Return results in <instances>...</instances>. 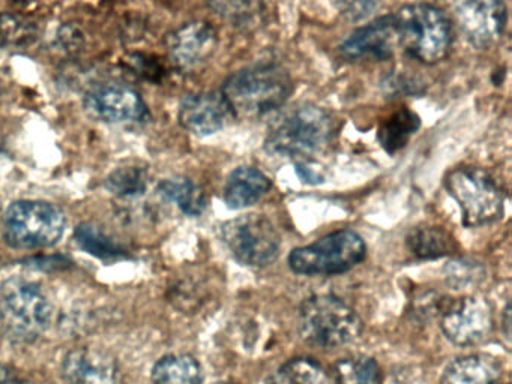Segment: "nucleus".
<instances>
[{
  "instance_id": "1",
  "label": "nucleus",
  "mask_w": 512,
  "mask_h": 384,
  "mask_svg": "<svg viewBox=\"0 0 512 384\" xmlns=\"http://www.w3.org/2000/svg\"><path fill=\"white\" fill-rule=\"evenodd\" d=\"M334 120L323 108L298 105L281 114L265 140L266 152L289 159L313 158L331 143Z\"/></svg>"
},
{
  "instance_id": "2",
  "label": "nucleus",
  "mask_w": 512,
  "mask_h": 384,
  "mask_svg": "<svg viewBox=\"0 0 512 384\" xmlns=\"http://www.w3.org/2000/svg\"><path fill=\"white\" fill-rule=\"evenodd\" d=\"M293 92L286 69L277 65H256L227 78L223 96L235 116L260 117L277 110Z\"/></svg>"
},
{
  "instance_id": "3",
  "label": "nucleus",
  "mask_w": 512,
  "mask_h": 384,
  "mask_svg": "<svg viewBox=\"0 0 512 384\" xmlns=\"http://www.w3.org/2000/svg\"><path fill=\"white\" fill-rule=\"evenodd\" d=\"M53 320V306L43 288L23 278H11L0 288V323L17 344L37 341Z\"/></svg>"
},
{
  "instance_id": "4",
  "label": "nucleus",
  "mask_w": 512,
  "mask_h": 384,
  "mask_svg": "<svg viewBox=\"0 0 512 384\" xmlns=\"http://www.w3.org/2000/svg\"><path fill=\"white\" fill-rule=\"evenodd\" d=\"M361 317L340 297L316 294L301 303L298 329L308 344L335 348L350 344L362 333Z\"/></svg>"
},
{
  "instance_id": "5",
  "label": "nucleus",
  "mask_w": 512,
  "mask_h": 384,
  "mask_svg": "<svg viewBox=\"0 0 512 384\" xmlns=\"http://www.w3.org/2000/svg\"><path fill=\"white\" fill-rule=\"evenodd\" d=\"M394 17L400 45L410 57L427 65L445 59L451 47V24L440 9L415 3L404 6Z\"/></svg>"
},
{
  "instance_id": "6",
  "label": "nucleus",
  "mask_w": 512,
  "mask_h": 384,
  "mask_svg": "<svg viewBox=\"0 0 512 384\" xmlns=\"http://www.w3.org/2000/svg\"><path fill=\"white\" fill-rule=\"evenodd\" d=\"M67 216L47 201L20 200L4 216V240L14 249H43L55 246L64 236Z\"/></svg>"
},
{
  "instance_id": "7",
  "label": "nucleus",
  "mask_w": 512,
  "mask_h": 384,
  "mask_svg": "<svg viewBox=\"0 0 512 384\" xmlns=\"http://www.w3.org/2000/svg\"><path fill=\"white\" fill-rule=\"evenodd\" d=\"M365 255L367 246L362 237L353 230H340L326 234L311 245L293 249L289 266L299 275H340L358 266Z\"/></svg>"
},
{
  "instance_id": "8",
  "label": "nucleus",
  "mask_w": 512,
  "mask_h": 384,
  "mask_svg": "<svg viewBox=\"0 0 512 384\" xmlns=\"http://www.w3.org/2000/svg\"><path fill=\"white\" fill-rule=\"evenodd\" d=\"M445 186L460 206L466 227H482L502 218L505 192L487 171L455 168L446 176Z\"/></svg>"
},
{
  "instance_id": "9",
  "label": "nucleus",
  "mask_w": 512,
  "mask_h": 384,
  "mask_svg": "<svg viewBox=\"0 0 512 384\" xmlns=\"http://www.w3.org/2000/svg\"><path fill=\"white\" fill-rule=\"evenodd\" d=\"M221 237L244 266L266 267L280 257V234L266 216L250 213L230 219L221 227Z\"/></svg>"
},
{
  "instance_id": "10",
  "label": "nucleus",
  "mask_w": 512,
  "mask_h": 384,
  "mask_svg": "<svg viewBox=\"0 0 512 384\" xmlns=\"http://www.w3.org/2000/svg\"><path fill=\"white\" fill-rule=\"evenodd\" d=\"M440 327L443 335L460 347H472L490 335L493 312L490 303L479 296L452 300L442 309Z\"/></svg>"
},
{
  "instance_id": "11",
  "label": "nucleus",
  "mask_w": 512,
  "mask_h": 384,
  "mask_svg": "<svg viewBox=\"0 0 512 384\" xmlns=\"http://www.w3.org/2000/svg\"><path fill=\"white\" fill-rule=\"evenodd\" d=\"M454 9L470 44L485 48L502 38L508 17L503 0H455Z\"/></svg>"
},
{
  "instance_id": "12",
  "label": "nucleus",
  "mask_w": 512,
  "mask_h": 384,
  "mask_svg": "<svg viewBox=\"0 0 512 384\" xmlns=\"http://www.w3.org/2000/svg\"><path fill=\"white\" fill-rule=\"evenodd\" d=\"M86 113L101 122H142L148 117V107L136 90L121 84H101L86 93Z\"/></svg>"
},
{
  "instance_id": "13",
  "label": "nucleus",
  "mask_w": 512,
  "mask_h": 384,
  "mask_svg": "<svg viewBox=\"0 0 512 384\" xmlns=\"http://www.w3.org/2000/svg\"><path fill=\"white\" fill-rule=\"evenodd\" d=\"M217 45V30L206 21L184 24L166 39L170 59L181 71H194L205 65L214 56Z\"/></svg>"
},
{
  "instance_id": "14",
  "label": "nucleus",
  "mask_w": 512,
  "mask_h": 384,
  "mask_svg": "<svg viewBox=\"0 0 512 384\" xmlns=\"http://www.w3.org/2000/svg\"><path fill=\"white\" fill-rule=\"evenodd\" d=\"M232 107L223 93L208 92L188 95L179 107V123L191 134L206 137L226 128L235 119Z\"/></svg>"
},
{
  "instance_id": "15",
  "label": "nucleus",
  "mask_w": 512,
  "mask_h": 384,
  "mask_svg": "<svg viewBox=\"0 0 512 384\" xmlns=\"http://www.w3.org/2000/svg\"><path fill=\"white\" fill-rule=\"evenodd\" d=\"M400 45L397 23L394 15L377 18L373 23L355 30L340 45L341 54L347 59L386 60L394 56L395 48Z\"/></svg>"
},
{
  "instance_id": "16",
  "label": "nucleus",
  "mask_w": 512,
  "mask_h": 384,
  "mask_svg": "<svg viewBox=\"0 0 512 384\" xmlns=\"http://www.w3.org/2000/svg\"><path fill=\"white\" fill-rule=\"evenodd\" d=\"M118 362L98 348H74L62 360V375L70 384H116Z\"/></svg>"
},
{
  "instance_id": "17",
  "label": "nucleus",
  "mask_w": 512,
  "mask_h": 384,
  "mask_svg": "<svg viewBox=\"0 0 512 384\" xmlns=\"http://www.w3.org/2000/svg\"><path fill=\"white\" fill-rule=\"evenodd\" d=\"M445 384H506L502 366L487 354H469L449 363L443 372Z\"/></svg>"
},
{
  "instance_id": "18",
  "label": "nucleus",
  "mask_w": 512,
  "mask_h": 384,
  "mask_svg": "<svg viewBox=\"0 0 512 384\" xmlns=\"http://www.w3.org/2000/svg\"><path fill=\"white\" fill-rule=\"evenodd\" d=\"M272 183L254 167H239L230 173L224 185V201L230 209H244L262 200Z\"/></svg>"
},
{
  "instance_id": "19",
  "label": "nucleus",
  "mask_w": 512,
  "mask_h": 384,
  "mask_svg": "<svg viewBox=\"0 0 512 384\" xmlns=\"http://www.w3.org/2000/svg\"><path fill=\"white\" fill-rule=\"evenodd\" d=\"M151 378L154 384H203L205 374L196 357L169 354L155 363Z\"/></svg>"
},
{
  "instance_id": "20",
  "label": "nucleus",
  "mask_w": 512,
  "mask_h": 384,
  "mask_svg": "<svg viewBox=\"0 0 512 384\" xmlns=\"http://www.w3.org/2000/svg\"><path fill=\"white\" fill-rule=\"evenodd\" d=\"M406 245L421 260L445 257L458 249L457 240L442 227H415L407 234Z\"/></svg>"
},
{
  "instance_id": "21",
  "label": "nucleus",
  "mask_w": 512,
  "mask_h": 384,
  "mask_svg": "<svg viewBox=\"0 0 512 384\" xmlns=\"http://www.w3.org/2000/svg\"><path fill=\"white\" fill-rule=\"evenodd\" d=\"M419 126H421V119L415 111L410 108H400L379 126L377 140L386 152L394 155L409 143L410 137L416 134Z\"/></svg>"
},
{
  "instance_id": "22",
  "label": "nucleus",
  "mask_w": 512,
  "mask_h": 384,
  "mask_svg": "<svg viewBox=\"0 0 512 384\" xmlns=\"http://www.w3.org/2000/svg\"><path fill=\"white\" fill-rule=\"evenodd\" d=\"M208 3L215 14L238 29L253 30L265 21L263 0H208Z\"/></svg>"
},
{
  "instance_id": "23",
  "label": "nucleus",
  "mask_w": 512,
  "mask_h": 384,
  "mask_svg": "<svg viewBox=\"0 0 512 384\" xmlns=\"http://www.w3.org/2000/svg\"><path fill=\"white\" fill-rule=\"evenodd\" d=\"M158 192L175 203L188 216H200L208 206L205 192L185 177L163 180L158 185Z\"/></svg>"
},
{
  "instance_id": "24",
  "label": "nucleus",
  "mask_w": 512,
  "mask_h": 384,
  "mask_svg": "<svg viewBox=\"0 0 512 384\" xmlns=\"http://www.w3.org/2000/svg\"><path fill=\"white\" fill-rule=\"evenodd\" d=\"M74 240L83 251L100 260L110 261L128 257L127 249L121 243L116 242L94 224H80L74 231Z\"/></svg>"
},
{
  "instance_id": "25",
  "label": "nucleus",
  "mask_w": 512,
  "mask_h": 384,
  "mask_svg": "<svg viewBox=\"0 0 512 384\" xmlns=\"http://www.w3.org/2000/svg\"><path fill=\"white\" fill-rule=\"evenodd\" d=\"M266 384H332V381L319 363L298 357L281 365Z\"/></svg>"
},
{
  "instance_id": "26",
  "label": "nucleus",
  "mask_w": 512,
  "mask_h": 384,
  "mask_svg": "<svg viewBox=\"0 0 512 384\" xmlns=\"http://www.w3.org/2000/svg\"><path fill=\"white\" fill-rule=\"evenodd\" d=\"M335 384H382L379 365L373 357L356 354L334 365Z\"/></svg>"
},
{
  "instance_id": "27",
  "label": "nucleus",
  "mask_w": 512,
  "mask_h": 384,
  "mask_svg": "<svg viewBox=\"0 0 512 384\" xmlns=\"http://www.w3.org/2000/svg\"><path fill=\"white\" fill-rule=\"evenodd\" d=\"M40 35V27L31 18L0 12V48L29 45Z\"/></svg>"
},
{
  "instance_id": "28",
  "label": "nucleus",
  "mask_w": 512,
  "mask_h": 384,
  "mask_svg": "<svg viewBox=\"0 0 512 384\" xmlns=\"http://www.w3.org/2000/svg\"><path fill=\"white\" fill-rule=\"evenodd\" d=\"M106 188L119 198L142 197L148 189V173L136 165L116 168L107 176Z\"/></svg>"
},
{
  "instance_id": "29",
  "label": "nucleus",
  "mask_w": 512,
  "mask_h": 384,
  "mask_svg": "<svg viewBox=\"0 0 512 384\" xmlns=\"http://www.w3.org/2000/svg\"><path fill=\"white\" fill-rule=\"evenodd\" d=\"M383 0H337L341 15L350 21H361L373 14Z\"/></svg>"
},
{
  "instance_id": "30",
  "label": "nucleus",
  "mask_w": 512,
  "mask_h": 384,
  "mask_svg": "<svg viewBox=\"0 0 512 384\" xmlns=\"http://www.w3.org/2000/svg\"><path fill=\"white\" fill-rule=\"evenodd\" d=\"M448 270L449 282L455 287H463V285L470 284V282H476V278H478L476 276L478 275V266L473 263L455 261V263H449Z\"/></svg>"
},
{
  "instance_id": "31",
  "label": "nucleus",
  "mask_w": 512,
  "mask_h": 384,
  "mask_svg": "<svg viewBox=\"0 0 512 384\" xmlns=\"http://www.w3.org/2000/svg\"><path fill=\"white\" fill-rule=\"evenodd\" d=\"M59 42H61L62 47L68 51L77 50L82 44V33L76 29V27H65V29H61V33H59Z\"/></svg>"
},
{
  "instance_id": "32",
  "label": "nucleus",
  "mask_w": 512,
  "mask_h": 384,
  "mask_svg": "<svg viewBox=\"0 0 512 384\" xmlns=\"http://www.w3.org/2000/svg\"><path fill=\"white\" fill-rule=\"evenodd\" d=\"M10 2L25 11L37 12L53 8L59 0H10Z\"/></svg>"
},
{
  "instance_id": "33",
  "label": "nucleus",
  "mask_w": 512,
  "mask_h": 384,
  "mask_svg": "<svg viewBox=\"0 0 512 384\" xmlns=\"http://www.w3.org/2000/svg\"><path fill=\"white\" fill-rule=\"evenodd\" d=\"M296 173L301 177L302 182L305 183H320L323 182V177L320 174L314 173L313 168H308L304 162H299L296 165Z\"/></svg>"
},
{
  "instance_id": "34",
  "label": "nucleus",
  "mask_w": 512,
  "mask_h": 384,
  "mask_svg": "<svg viewBox=\"0 0 512 384\" xmlns=\"http://www.w3.org/2000/svg\"><path fill=\"white\" fill-rule=\"evenodd\" d=\"M20 380L10 366L0 363V384H19Z\"/></svg>"
},
{
  "instance_id": "35",
  "label": "nucleus",
  "mask_w": 512,
  "mask_h": 384,
  "mask_svg": "<svg viewBox=\"0 0 512 384\" xmlns=\"http://www.w3.org/2000/svg\"><path fill=\"white\" fill-rule=\"evenodd\" d=\"M19 384H31V383H22V381H20V383H19Z\"/></svg>"
},
{
  "instance_id": "36",
  "label": "nucleus",
  "mask_w": 512,
  "mask_h": 384,
  "mask_svg": "<svg viewBox=\"0 0 512 384\" xmlns=\"http://www.w3.org/2000/svg\"><path fill=\"white\" fill-rule=\"evenodd\" d=\"M215 384H229V383H215Z\"/></svg>"
},
{
  "instance_id": "37",
  "label": "nucleus",
  "mask_w": 512,
  "mask_h": 384,
  "mask_svg": "<svg viewBox=\"0 0 512 384\" xmlns=\"http://www.w3.org/2000/svg\"><path fill=\"white\" fill-rule=\"evenodd\" d=\"M0 93H2V87H0Z\"/></svg>"
},
{
  "instance_id": "38",
  "label": "nucleus",
  "mask_w": 512,
  "mask_h": 384,
  "mask_svg": "<svg viewBox=\"0 0 512 384\" xmlns=\"http://www.w3.org/2000/svg\"><path fill=\"white\" fill-rule=\"evenodd\" d=\"M0 209H2V204H0Z\"/></svg>"
}]
</instances>
